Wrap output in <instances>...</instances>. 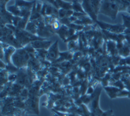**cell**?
Listing matches in <instances>:
<instances>
[{
	"label": "cell",
	"instance_id": "cell-1",
	"mask_svg": "<svg viewBox=\"0 0 130 116\" xmlns=\"http://www.w3.org/2000/svg\"><path fill=\"white\" fill-rule=\"evenodd\" d=\"M118 8L119 6L118 5L117 2H110L109 1H105L102 2L100 12L108 15L109 17H111L112 20H114L117 15Z\"/></svg>",
	"mask_w": 130,
	"mask_h": 116
},
{
	"label": "cell",
	"instance_id": "cell-2",
	"mask_svg": "<svg viewBox=\"0 0 130 116\" xmlns=\"http://www.w3.org/2000/svg\"><path fill=\"white\" fill-rule=\"evenodd\" d=\"M29 56L30 54L25 49H18L12 56L13 63L18 68L25 66L29 59Z\"/></svg>",
	"mask_w": 130,
	"mask_h": 116
},
{
	"label": "cell",
	"instance_id": "cell-3",
	"mask_svg": "<svg viewBox=\"0 0 130 116\" xmlns=\"http://www.w3.org/2000/svg\"><path fill=\"white\" fill-rule=\"evenodd\" d=\"M46 59L48 61H56L60 56V52L58 50V41H57L55 43H53L51 46L50 48L48 49Z\"/></svg>",
	"mask_w": 130,
	"mask_h": 116
},
{
	"label": "cell",
	"instance_id": "cell-4",
	"mask_svg": "<svg viewBox=\"0 0 130 116\" xmlns=\"http://www.w3.org/2000/svg\"><path fill=\"white\" fill-rule=\"evenodd\" d=\"M82 6H83V8L85 10V13L87 14H89V15L91 18V19L93 20V21H96L97 14L95 13V10L91 4L90 1H83Z\"/></svg>",
	"mask_w": 130,
	"mask_h": 116
},
{
	"label": "cell",
	"instance_id": "cell-5",
	"mask_svg": "<svg viewBox=\"0 0 130 116\" xmlns=\"http://www.w3.org/2000/svg\"><path fill=\"white\" fill-rule=\"evenodd\" d=\"M51 44V41H46L44 40L42 41H35L34 42L31 43V45L35 49H49Z\"/></svg>",
	"mask_w": 130,
	"mask_h": 116
},
{
	"label": "cell",
	"instance_id": "cell-6",
	"mask_svg": "<svg viewBox=\"0 0 130 116\" xmlns=\"http://www.w3.org/2000/svg\"><path fill=\"white\" fill-rule=\"evenodd\" d=\"M105 91L111 99L116 98L118 95V93L120 92L121 90L115 87H105Z\"/></svg>",
	"mask_w": 130,
	"mask_h": 116
},
{
	"label": "cell",
	"instance_id": "cell-7",
	"mask_svg": "<svg viewBox=\"0 0 130 116\" xmlns=\"http://www.w3.org/2000/svg\"><path fill=\"white\" fill-rule=\"evenodd\" d=\"M15 48L12 47V46H8L7 47L4 49V57H5L6 61H7L8 64H10V56H13V54H15Z\"/></svg>",
	"mask_w": 130,
	"mask_h": 116
},
{
	"label": "cell",
	"instance_id": "cell-8",
	"mask_svg": "<svg viewBox=\"0 0 130 116\" xmlns=\"http://www.w3.org/2000/svg\"><path fill=\"white\" fill-rule=\"evenodd\" d=\"M7 10L8 12H9L10 13H11V14H13L17 17L19 16V15L20 16V15H21V10L20 9V7L17 5L7 8Z\"/></svg>",
	"mask_w": 130,
	"mask_h": 116
},
{
	"label": "cell",
	"instance_id": "cell-9",
	"mask_svg": "<svg viewBox=\"0 0 130 116\" xmlns=\"http://www.w3.org/2000/svg\"><path fill=\"white\" fill-rule=\"evenodd\" d=\"M120 51H123L122 52H120V55H122L123 56H127L130 53V50L129 49V48L127 47H125L122 48V49H120Z\"/></svg>",
	"mask_w": 130,
	"mask_h": 116
},
{
	"label": "cell",
	"instance_id": "cell-10",
	"mask_svg": "<svg viewBox=\"0 0 130 116\" xmlns=\"http://www.w3.org/2000/svg\"><path fill=\"white\" fill-rule=\"evenodd\" d=\"M128 95H129V91H125V90H121L118 93L117 97H128Z\"/></svg>",
	"mask_w": 130,
	"mask_h": 116
},
{
	"label": "cell",
	"instance_id": "cell-11",
	"mask_svg": "<svg viewBox=\"0 0 130 116\" xmlns=\"http://www.w3.org/2000/svg\"><path fill=\"white\" fill-rule=\"evenodd\" d=\"M93 93H94V89H93V88H92L91 86L88 87L87 91V93L88 95H92Z\"/></svg>",
	"mask_w": 130,
	"mask_h": 116
},
{
	"label": "cell",
	"instance_id": "cell-12",
	"mask_svg": "<svg viewBox=\"0 0 130 116\" xmlns=\"http://www.w3.org/2000/svg\"><path fill=\"white\" fill-rule=\"evenodd\" d=\"M113 111L112 110H109V111H106V112H104L103 113V115L101 116H110L111 115H113Z\"/></svg>",
	"mask_w": 130,
	"mask_h": 116
},
{
	"label": "cell",
	"instance_id": "cell-13",
	"mask_svg": "<svg viewBox=\"0 0 130 116\" xmlns=\"http://www.w3.org/2000/svg\"><path fill=\"white\" fill-rule=\"evenodd\" d=\"M128 97L130 98V92H129V95H128Z\"/></svg>",
	"mask_w": 130,
	"mask_h": 116
}]
</instances>
